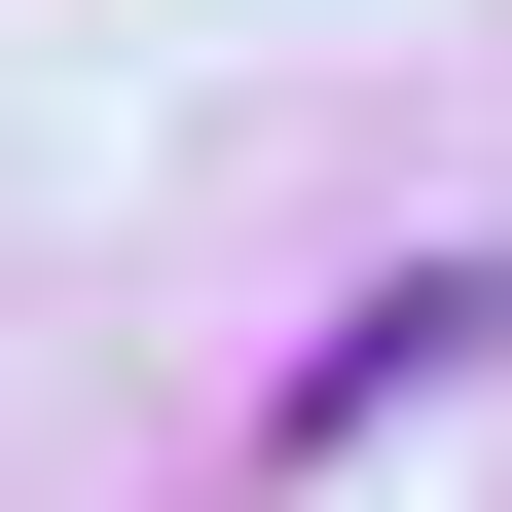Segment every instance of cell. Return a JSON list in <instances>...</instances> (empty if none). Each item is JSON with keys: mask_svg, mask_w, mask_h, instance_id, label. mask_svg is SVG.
Wrapping results in <instances>:
<instances>
[{"mask_svg": "<svg viewBox=\"0 0 512 512\" xmlns=\"http://www.w3.org/2000/svg\"><path fill=\"white\" fill-rule=\"evenodd\" d=\"M476 330H512V256H439V293H366V330L293 366V439H403V403H439V366H476Z\"/></svg>", "mask_w": 512, "mask_h": 512, "instance_id": "cell-1", "label": "cell"}]
</instances>
